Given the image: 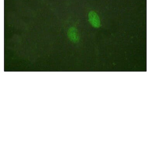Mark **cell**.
Masks as SVG:
<instances>
[{"mask_svg":"<svg viewBox=\"0 0 148 148\" xmlns=\"http://www.w3.org/2000/svg\"><path fill=\"white\" fill-rule=\"evenodd\" d=\"M88 21L92 26L95 28H99L101 20L95 11H90L88 14Z\"/></svg>","mask_w":148,"mask_h":148,"instance_id":"6da1fadb","label":"cell"},{"mask_svg":"<svg viewBox=\"0 0 148 148\" xmlns=\"http://www.w3.org/2000/svg\"><path fill=\"white\" fill-rule=\"evenodd\" d=\"M67 35L69 40L73 43L79 41V35L78 29L75 27H72L68 30Z\"/></svg>","mask_w":148,"mask_h":148,"instance_id":"7a4b0ae2","label":"cell"}]
</instances>
